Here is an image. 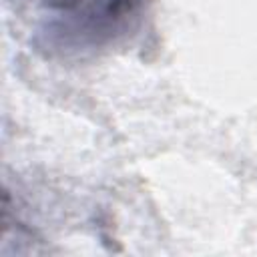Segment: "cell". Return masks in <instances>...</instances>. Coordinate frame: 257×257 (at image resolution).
Listing matches in <instances>:
<instances>
[{
	"label": "cell",
	"instance_id": "obj_1",
	"mask_svg": "<svg viewBox=\"0 0 257 257\" xmlns=\"http://www.w3.org/2000/svg\"><path fill=\"white\" fill-rule=\"evenodd\" d=\"M28 44L46 60L82 62L126 46L153 0H10Z\"/></svg>",
	"mask_w": 257,
	"mask_h": 257
}]
</instances>
